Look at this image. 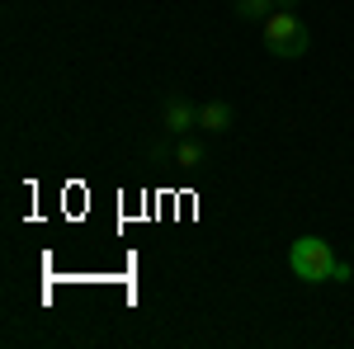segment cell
I'll list each match as a JSON object with an SVG mask.
<instances>
[{
	"mask_svg": "<svg viewBox=\"0 0 354 349\" xmlns=\"http://www.w3.org/2000/svg\"><path fill=\"white\" fill-rule=\"evenodd\" d=\"M340 255L330 250V241L322 236H298V241L288 245V269H293V279L307 283V288H317V283H335L340 279Z\"/></svg>",
	"mask_w": 354,
	"mask_h": 349,
	"instance_id": "obj_1",
	"label": "cell"
},
{
	"mask_svg": "<svg viewBox=\"0 0 354 349\" xmlns=\"http://www.w3.org/2000/svg\"><path fill=\"white\" fill-rule=\"evenodd\" d=\"M260 43H265V53L279 57V62H298V57H307V48H312L307 24H302L293 10H274L270 19L260 24Z\"/></svg>",
	"mask_w": 354,
	"mask_h": 349,
	"instance_id": "obj_2",
	"label": "cell"
},
{
	"mask_svg": "<svg viewBox=\"0 0 354 349\" xmlns=\"http://www.w3.org/2000/svg\"><path fill=\"white\" fill-rule=\"evenodd\" d=\"M198 128V104H189L180 90L161 100V133L165 137H189Z\"/></svg>",
	"mask_w": 354,
	"mask_h": 349,
	"instance_id": "obj_3",
	"label": "cell"
},
{
	"mask_svg": "<svg viewBox=\"0 0 354 349\" xmlns=\"http://www.w3.org/2000/svg\"><path fill=\"white\" fill-rule=\"evenodd\" d=\"M170 165H180L185 175H198L203 165H208V147L198 142V137H175V147H170Z\"/></svg>",
	"mask_w": 354,
	"mask_h": 349,
	"instance_id": "obj_4",
	"label": "cell"
},
{
	"mask_svg": "<svg viewBox=\"0 0 354 349\" xmlns=\"http://www.w3.org/2000/svg\"><path fill=\"white\" fill-rule=\"evenodd\" d=\"M232 123H236V113H232V104L227 100H208V104H198V133H232Z\"/></svg>",
	"mask_w": 354,
	"mask_h": 349,
	"instance_id": "obj_5",
	"label": "cell"
},
{
	"mask_svg": "<svg viewBox=\"0 0 354 349\" xmlns=\"http://www.w3.org/2000/svg\"><path fill=\"white\" fill-rule=\"evenodd\" d=\"M274 10H279V0H232V15H236L241 24H255V19L265 24Z\"/></svg>",
	"mask_w": 354,
	"mask_h": 349,
	"instance_id": "obj_6",
	"label": "cell"
},
{
	"mask_svg": "<svg viewBox=\"0 0 354 349\" xmlns=\"http://www.w3.org/2000/svg\"><path fill=\"white\" fill-rule=\"evenodd\" d=\"M279 10H298V0H279Z\"/></svg>",
	"mask_w": 354,
	"mask_h": 349,
	"instance_id": "obj_7",
	"label": "cell"
}]
</instances>
